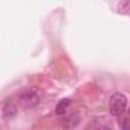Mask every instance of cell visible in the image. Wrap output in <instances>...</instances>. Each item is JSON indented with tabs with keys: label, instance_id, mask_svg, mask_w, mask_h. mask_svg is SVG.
I'll list each match as a JSON object with an SVG mask.
<instances>
[{
	"label": "cell",
	"instance_id": "1",
	"mask_svg": "<svg viewBox=\"0 0 130 130\" xmlns=\"http://www.w3.org/2000/svg\"><path fill=\"white\" fill-rule=\"evenodd\" d=\"M127 106V99L125 96V94H123L122 92H114L109 100V109H110V113L115 116V117H119L121 116L126 109Z\"/></svg>",
	"mask_w": 130,
	"mask_h": 130
},
{
	"label": "cell",
	"instance_id": "2",
	"mask_svg": "<svg viewBox=\"0 0 130 130\" xmlns=\"http://www.w3.org/2000/svg\"><path fill=\"white\" fill-rule=\"evenodd\" d=\"M19 104L24 108H32L39 104V95L36 88H26L18 95Z\"/></svg>",
	"mask_w": 130,
	"mask_h": 130
},
{
	"label": "cell",
	"instance_id": "3",
	"mask_svg": "<svg viewBox=\"0 0 130 130\" xmlns=\"http://www.w3.org/2000/svg\"><path fill=\"white\" fill-rule=\"evenodd\" d=\"M17 113V109L15 107L14 104H12L11 102H6L3 107H2V116L6 119L11 118L13 116H15Z\"/></svg>",
	"mask_w": 130,
	"mask_h": 130
},
{
	"label": "cell",
	"instance_id": "4",
	"mask_svg": "<svg viewBox=\"0 0 130 130\" xmlns=\"http://www.w3.org/2000/svg\"><path fill=\"white\" fill-rule=\"evenodd\" d=\"M70 103H71V101H70L69 99H67V98L60 100L59 103H58L57 106H56L55 113H56L57 115H63V114L66 112V110L68 109V107L70 106Z\"/></svg>",
	"mask_w": 130,
	"mask_h": 130
},
{
	"label": "cell",
	"instance_id": "5",
	"mask_svg": "<svg viewBox=\"0 0 130 130\" xmlns=\"http://www.w3.org/2000/svg\"><path fill=\"white\" fill-rule=\"evenodd\" d=\"M119 13L130 15V1H120L118 3Z\"/></svg>",
	"mask_w": 130,
	"mask_h": 130
},
{
	"label": "cell",
	"instance_id": "6",
	"mask_svg": "<svg viewBox=\"0 0 130 130\" xmlns=\"http://www.w3.org/2000/svg\"><path fill=\"white\" fill-rule=\"evenodd\" d=\"M120 127L122 130H130V116L124 118L121 123H120Z\"/></svg>",
	"mask_w": 130,
	"mask_h": 130
},
{
	"label": "cell",
	"instance_id": "7",
	"mask_svg": "<svg viewBox=\"0 0 130 130\" xmlns=\"http://www.w3.org/2000/svg\"><path fill=\"white\" fill-rule=\"evenodd\" d=\"M94 130H111V129H109V128H107V127H100V128H96V129H94Z\"/></svg>",
	"mask_w": 130,
	"mask_h": 130
},
{
	"label": "cell",
	"instance_id": "8",
	"mask_svg": "<svg viewBox=\"0 0 130 130\" xmlns=\"http://www.w3.org/2000/svg\"><path fill=\"white\" fill-rule=\"evenodd\" d=\"M129 116H130V110H129Z\"/></svg>",
	"mask_w": 130,
	"mask_h": 130
}]
</instances>
